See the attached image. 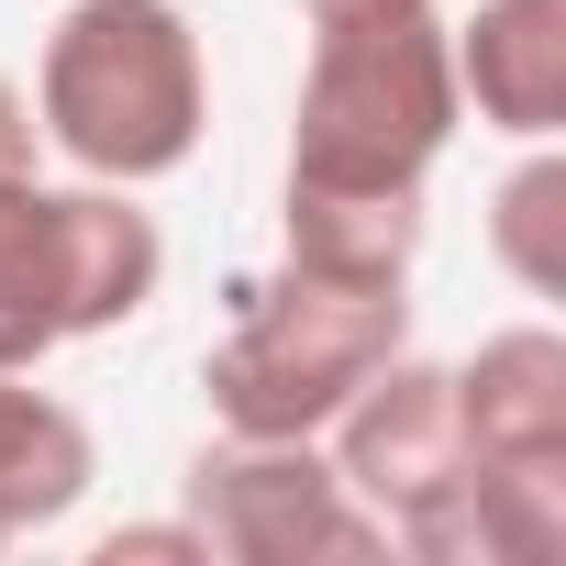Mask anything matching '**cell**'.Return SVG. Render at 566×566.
<instances>
[{
    "label": "cell",
    "instance_id": "cell-1",
    "mask_svg": "<svg viewBox=\"0 0 566 566\" xmlns=\"http://www.w3.org/2000/svg\"><path fill=\"white\" fill-rule=\"evenodd\" d=\"M34 134L112 189L178 178L211 134V67L178 0H67L45 67H34Z\"/></svg>",
    "mask_w": 566,
    "mask_h": 566
},
{
    "label": "cell",
    "instance_id": "cell-2",
    "mask_svg": "<svg viewBox=\"0 0 566 566\" xmlns=\"http://www.w3.org/2000/svg\"><path fill=\"white\" fill-rule=\"evenodd\" d=\"M455 45L433 12L323 23L290 112V189H422L455 145Z\"/></svg>",
    "mask_w": 566,
    "mask_h": 566
},
{
    "label": "cell",
    "instance_id": "cell-3",
    "mask_svg": "<svg viewBox=\"0 0 566 566\" xmlns=\"http://www.w3.org/2000/svg\"><path fill=\"white\" fill-rule=\"evenodd\" d=\"M400 345H411V290H367V277H323L277 255V277L233 301L200 389L222 433H323Z\"/></svg>",
    "mask_w": 566,
    "mask_h": 566
},
{
    "label": "cell",
    "instance_id": "cell-4",
    "mask_svg": "<svg viewBox=\"0 0 566 566\" xmlns=\"http://www.w3.org/2000/svg\"><path fill=\"white\" fill-rule=\"evenodd\" d=\"M167 277L156 211H134V189L78 178L45 189L34 167L0 178V367H45L56 345L123 334Z\"/></svg>",
    "mask_w": 566,
    "mask_h": 566
},
{
    "label": "cell",
    "instance_id": "cell-5",
    "mask_svg": "<svg viewBox=\"0 0 566 566\" xmlns=\"http://www.w3.org/2000/svg\"><path fill=\"white\" fill-rule=\"evenodd\" d=\"M189 522L233 566H323V555H389L378 511L334 478L323 433H222L178 478Z\"/></svg>",
    "mask_w": 566,
    "mask_h": 566
},
{
    "label": "cell",
    "instance_id": "cell-6",
    "mask_svg": "<svg viewBox=\"0 0 566 566\" xmlns=\"http://www.w3.org/2000/svg\"><path fill=\"white\" fill-rule=\"evenodd\" d=\"M323 455H334V478L378 511V533L444 478V467H467V433H455V389H444V367L433 356H389L334 422H323Z\"/></svg>",
    "mask_w": 566,
    "mask_h": 566
},
{
    "label": "cell",
    "instance_id": "cell-7",
    "mask_svg": "<svg viewBox=\"0 0 566 566\" xmlns=\"http://www.w3.org/2000/svg\"><path fill=\"white\" fill-rule=\"evenodd\" d=\"M444 389H455V433L478 467L566 489V334L555 323L489 334L467 367H444Z\"/></svg>",
    "mask_w": 566,
    "mask_h": 566
},
{
    "label": "cell",
    "instance_id": "cell-8",
    "mask_svg": "<svg viewBox=\"0 0 566 566\" xmlns=\"http://www.w3.org/2000/svg\"><path fill=\"white\" fill-rule=\"evenodd\" d=\"M389 544L422 555V566H533V555L566 544V489L467 455V467H444V478L389 522Z\"/></svg>",
    "mask_w": 566,
    "mask_h": 566
},
{
    "label": "cell",
    "instance_id": "cell-9",
    "mask_svg": "<svg viewBox=\"0 0 566 566\" xmlns=\"http://www.w3.org/2000/svg\"><path fill=\"white\" fill-rule=\"evenodd\" d=\"M444 45H455V101L489 134L511 145L566 134V0H478V23Z\"/></svg>",
    "mask_w": 566,
    "mask_h": 566
},
{
    "label": "cell",
    "instance_id": "cell-10",
    "mask_svg": "<svg viewBox=\"0 0 566 566\" xmlns=\"http://www.w3.org/2000/svg\"><path fill=\"white\" fill-rule=\"evenodd\" d=\"M90 478H101L90 422L56 389H34V367H0V544L56 533L90 500Z\"/></svg>",
    "mask_w": 566,
    "mask_h": 566
},
{
    "label": "cell",
    "instance_id": "cell-11",
    "mask_svg": "<svg viewBox=\"0 0 566 566\" xmlns=\"http://www.w3.org/2000/svg\"><path fill=\"white\" fill-rule=\"evenodd\" d=\"M277 255L323 277H367V290H411L422 189H290L277 200Z\"/></svg>",
    "mask_w": 566,
    "mask_h": 566
},
{
    "label": "cell",
    "instance_id": "cell-12",
    "mask_svg": "<svg viewBox=\"0 0 566 566\" xmlns=\"http://www.w3.org/2000/svg\"><path fill=\"white\" fill-rule=\"evenodd\" d=\"M489 255L511 266L522 301H566V156H555V134L522 145V167L489 189Z\"/></svg>",
    "mask_w": 566,
    "mask_h": 566
},
{
    "label": "cell",
    "instance_id": "cell-13",
    "mask_svg": "<svg viewBox=\"0 0 566 566\" xmlns=\"http://www.w3.org/2000/svg\"><path fill=\"white\" fill-rule=\"evenodd\" d=\"M156 555H167V566H211V544H200L189 511H178V522H123V533L90 544V566H156Z\"/></svg>",
    "mask_w": 566,
    "mask_h": 566
},
{
    "label": "cell",
    "instance_id": "cell-14",
    "mask_svg": "<svg viewBox=\"0 0 566 566\" xmlns=\"http://www.w3.org/2000/svg\"><path fill=\"white\" fill-rule=\"evenodd\" d=\"M34 145H45V134H34V90L0 78V178H23V167H34Z\"/></svg>",
    "mask_w": 566,
    "mask_h": 566
},
{
    "label": "cell",
    "instance_id": "cell-15",
    "mask_svg": "<svg viewBox=\"0 0 566 566\" xmlns=\"http://www.w3.org/2000/svg\"><path fill=\"white\" fill-rule=\"evenodd\" d=\"M389 12H433V0H301V23H389Z\"/></svg>",
    "mask_w": 566,
    "mask_h": 566
},
{
    "label": "cell",
    "instance_id": "cell-16",
    "mask_svg": "<svg viewBox=\"0 0 566 566\" xmlns=\"http://www.w3.org/2000/svg\"><path fill=\"white\" fill-rule=\"evenodd\" d=\"M0 555H12V544H0Z\"/></svg>",
    "mask_w": 566,
    "mask_h": 566
}]
</instances>
